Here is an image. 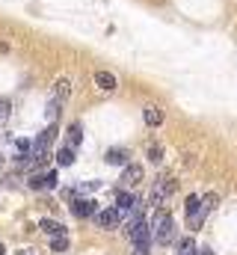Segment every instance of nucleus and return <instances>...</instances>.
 <instances>
[{
  "label": "nucleus",
  "mask_w": 237,
  "mask_h": 255,
  "mask_svg": "<svg viewBox=\"0 0 237 255\" xmlns=\"http://www.w3.org/2000/svg\"><path fill=\"white\" fill-rule=\"evenodd\" d=\"M154 238H157V244H172L175 241V220H172V214L169 211H160L157 217H154Z\"/></svg>",
  "instance_id": "f03ea898"
},
{
  "label": "nucleus",
  "mask_w": 237,
  "mask_h": 255,
  "mask_svg": "<svg viewBox=\"0 0 237 255\" xmlns=\"http://www.w3.org/2000/svg\"><path fill=\"white\" fill-rule=\"evenodd\" d=\"M217 202H220V199H217V193H208V196L202 199V211H199V220H196V229H202V223H205V217H208V214H211V211L217 208Z\"/></svg>",
  "instance_id": "1a4fd4ad"
},
{
  "label": "nucleus",
  "mask_w": 237,
  "mask_h": 255,
  "mask_svg": "<svg viewBox=\"0 0 237 255\" xmlns=\"http://www.w3.org/2000/svg\"><path fill=\"white\" fill-rule=\"evenodd\" d=\"M148 157H151V163H160V160H163V151H160L157 145H151V151H148Z\"/></svg>",
  "instance_id": "4be33fe9"
},
{
  "label": "nucleus",
  "mask_w": 237,
  "mask_h": 255,
  "mask_svg": "<svg viewBox=\"0 0 237 255\" xmlns=\"http://www.w3.org/2000/svg\"><path fill=\"white\" fill-rule=\"evenodd\" d=\"M51 250H54V253H65V250H68V235L54 238V241H51Z\"/></svg>",
  "instance_id": "aec40b11"
},
{
  "label": "nucleus",
  "mask_w": 237,
  "mask_h": 255,
  "mask_svg": "<svg viewBox=\"0 0 237 255\" xmlns=\"http://www.w3.org/2000/svg\"><path fill=\"white\" fill-rule=\"evenodd\" d=\"M57 172H42V175H33L30 178V187L33 190H51V187H57Z\"/></svg>",
  "instance_id": "423d86ee"
},
{
  "label": "nucleus",
  "mask_w": 237,
  "mask_h": 255,
  "mask_svg": "<svg viewBox=\"0 0 237 255\" xmlns=\"http://www.w3.org/2000/svg\"><path fill=\"white\" fill-rule=\"evenodd\" d=\"M3 253H6V247H3V244H0V255H3Z\"/></svg>",
  "instance_id": "a878e982"
},
{
  "label": "nucleus",
  "mask_w": 237,
  "mask_h": 255,
  "mask_svg": "<svg viewBox=\"0 0 237 255\" xmlns=\"http://www.w3.org/2000/svg\"><path fill=\"white\" fill-rule=\"evenodd\" d=\"M199 255H214V250H199Z\"/></svg>",
  "instance_id": "393cba45"
},
{
  "label": "nucleus",
  "mask_w": 237,
  "mask_h": 255,
  "mask_svg": "<svg viewBox=\"0 0 237 255\" xmlns=\"http://www.w3.org/2000/svg\"><path fill=\"white\" fill-rule=\"evenodd\" d=\"M65 136H68V145L74 148V145H80V139H83V128L74 122V125L68 128V133H65Z\"/></svg>",
  "instance_id": "dca6fc26"
},
{
  "label": "nucleus",
  "mask_w": 237,
  "mask_h": 255,
  "mask_svg": "<svg viewBox=\"0 0 237 255\" xmlns=\"http://www.w3.org/2000/svg\"><path fill=\"white\" fill-rule=\"evenodd\" d=\"M9 110H12V104H9L6 98H0V125H3L6 119H9Z\"/></svg>",
  "instance_id": "412c9836"
},
{
  "label": "nucleus",
  "mask_w": 237,
  "mask_h": 255,
  "mask_svg": "<svg viewBox=\"0 0 237 255\" xmlns=\"http://www.w3.org/2000/svg\"><path fill=\"white\" fill-rule=\"evenodd\" d=\"M145 122H148L151 128H157L160 122H163V113H160L157 107H148V110H145Z\"/></svg>",
  "instance_id": "a211bd4d"
},
{
  "label": "nucleus",
  "mask_w": 237,
  "mask_h": 255,
  "mask_svg": "<svg viewBox=\"0 0 237 255\" xmlns=\"http://www.w3.org/2000/svg\"><path fill=\"white\" fill-rule=\"evenodd\" d=\"M178 255H199V250H196V244H193V238L181 241V247H178Z\"/></svg>",
  "instance_id": "6ab92c4d"
},
{
  "label": "nucleus",
  "mask_w": 237,
  "mask_h": 255,
  "mask_svg": "<svg viewBox=\"0 0 237 255\" xmlns=\"http://www.w3.org/2000/svg\"><path fill=\"white\" fill-rule=\"evenodd\" d=\"M0 166H3V154H0Z\"/></svg>",
  "instance_id": "bb28decb"
},
{
  "label": "nucleus",
  "mask_w": 237,
  "mask_h": 255,
  "mask_svg": "<svg viewBox=\"0 0 237 255\" xmlns=\"http://www.w3.org/2000/svg\"><path fill=\"white\" fill-rule=\"evenodd\" d=\"M172 190H175V181H172V178H163V181L154 187V193H151V205H154V208H163V202L172 196Z\"/></svg>",
  "instance_id": "20e7f679"
},
{
  "label": "nucleus",
  "mask_w": 237,
  "mask_h": 255,
  "mask_svg": "<svg viewBox=\"0 0 237 255\" xmlns=\"http://www.w3.org/2000/svg\"><path fill=\"white\" fill-rule=\"evenodd\" d=\"M104 160H107L110 166H124V163H127V151H124V148H110Z\"/></svg>",
  "instance_id": "4468645a"
},
{
  "label": "nucleus",
  "mask_w": 237,
  "mask_h": 255,
  "mask_svg": "<svg viewBox=\"0 0 237 255\" xmlns=\"http://www.w3.org/2000/svg\"><path fill=\"white\" fill-rule=\"evenodd\" d=\"M59 107H62V101H57V98H51V101H48V107H45V119H48V125H54V122H57Z\"/></svg>",
  "instance_id": "2eb2a0df"
},
{
  "label": "nucleus",
  "mask_w": 237,
  "mask_h": 255,
  "mask_svg": "<svg viewBox=\"0 0 237 255\" xmlns=\"http://www.w3.org/2000/svg\"><path fill=\"white\" fill-rule=\"evenodd\" d=\"M124 217H127V214H124L121 208H107V211H98V214H95V223H98L101 229H116Z\"/></svg>",
  "instance_id": "7ed1b4c3"
},
{
  "label": "nucleus",
  "mask_w": 237,
  "mask_h": 255,
  "mask_svg": "<svg viewBox=\"0 0 237 255\" xmlns=\"http://www.w3.org/2000/svg\"><path fill=\"white\" fill-rule=\"evenodd\" d=\"M95 86H101L104 92H113L118 83H116V77H113L110 71H98V74H95Z\"/></svg>",
  "instance_id": "f8f14e48"
},
{
  "label": "nucleus",
  "mask_w": 237,
  "mask_h": 255,
  "mask_svg": "<svg viewBox=\"0 0 237 255\" xmlns=\"http://www.w3.org/2000/svg\"><path fill=\"white\" fill-rule=\"evenodd\" d=\"M68 95H71V80H68V77H59L57 83H54V98L65 104V101H68Z\"/></svg>",
  "instance_id": "9d476101"
},
{
  "label": "nucleus",
  "mask_w": 237,
  "mask_h": 255,
  "mask_svg": "<svg viewBox=\"0 0 237 255\" xmlns=\"http://www.w3.org/2000/svg\"><path fill=\"white\" fill-rule=\"evenodd\" d=\"M18 255H39V253H36V250H33V247H27V250H24V247H21V250H18Z\"/></svg>",
  "instance_id": "b1692460"
},
{
  "label": "nucleus",
  "mask_w": 237,
  "mask_h": 255,
  "mask_svg": "<svg viewBox=\"0 0 237 255\" xmlns=\"http://www.w3.org/2000/svg\"><path fill=\"white\" fill-rule=\"evenodd\" d=\"M139 181H142V166L127 163L124 172H121V184H124V187H133V184H139Z\"/></svg>",
  "instance_id": "0eeeda50"
},
{
  "label": "nucleus",
  "mask_w": 237,
  "mask_h": 255,
  "mask_svg": "<svg viewBox=\"0 0 237 255\" xmlns=\"http://www.w3.org/2000/svg\"><path fill=\"white\" fill-rule=\"evenodd\" d=\"M71 211H74V217L86 220V217H92V214H95V202H92V199H77V202L71 205Z\"/></svg>",
  "instance_id": "6e6552de"
},
{
  "label": "nucleus",
  "mask_w": 237,
  "mask_h": 255,
  "mask_svg": "<svg viewBox=\"0 0 237 255\" xmlns=\"http://www.w3.org/2000/svg\"><path fill=\"white\" fill-rule=\"evenodd\" d=\"M39 229H42L45 235H51V238L68 235V232H65V226H62V223H57V220H42V223H39Z\"/></svg>",
  "instance_id": "9b49d317"
},
{
  "label": "nucleus",
  "mask_w": 237,
  "mask_h": 255,
  "mask_svg": "<svg viewBox=\"0 0 237 255\" xmlns=\"http://www.w3.org/2000/svg\"><path fill=\"white\" fill-rule=\"evenodd\" d=\"M133 205H136V199H133L127 190H118L116 193V208H121L124 214H130V211H133Z\"/></svg>",
  "instance_id": "ddd939ff"
},
{
  "label": "nucleus",
  "mask_w": 237,
  "mask_h": 255,
  "mask_svg": "<svg viewBox=\"0 0 237 255\" xmlns=\"http://www.w3.org/2000/svg\"><path fill=\"white\" fill-rule=\"evenodd\" d=\"M133 255H148V244H136V253Z\"/></svg>",
  "instance_id": "5701e85b"
},
{
  "label": "nucleus",
  "mask_w": 237,
  "mask_h": 255,
  "mask_svg": "<svg viewBox=\"0 0 237 255\" xmlns=\"http://www.w3.org/2000/svg\"><path fill=\"white\" fill-rule=\"evenodd\" d=\"M54 136H57V128H54V125H48V130H42V133L36 136L27 166H45V163H48V151H51V142H54Z\"/></svg>",
  "instance_id": "f257e3e1"
},
{
  "label": "nucleus",
  "mask_w": 237,
  "mask_h": 255,
  "mask_svg": "<svg viewBox=\"0 0 237 255\" xmlns=\"http://www.w3.org/2000/svg\"><path fill=\"white\" fill-rule=\"evenodd\" d=\"M148 232H151V229H148V223H145L142 217H136V220L130 223V229H127V235H130L133 244H148Z\"/></svg>",
  "instance_id": "39448f33"
},
{
  "label": "nucleus",
  "mask_w": 237,
  "mask_h": 255,
  "mask_svg": "<svg viewBox=\"0 0 237 255\" xmlns=\"http://www.w3.org/2000/svg\"><path fill=\"white\" fill-rule=\"evenodd\" d=\"M57 163L59 166H71V163H74V148H71V145L57 151Z\"/></svg>",
  "instance_id": "f3484780"
}]
</instances>
